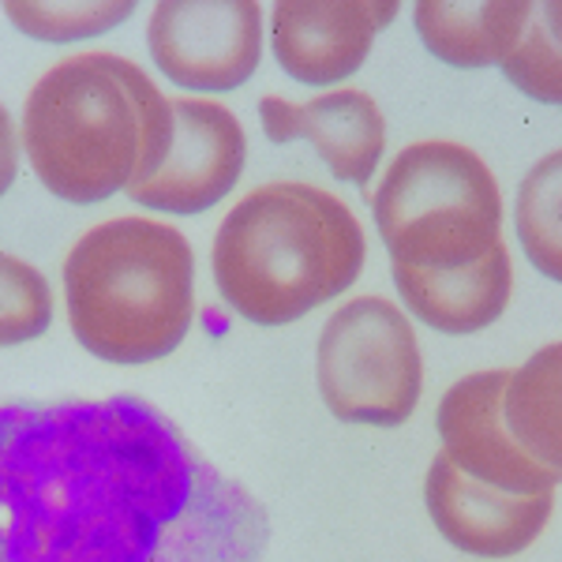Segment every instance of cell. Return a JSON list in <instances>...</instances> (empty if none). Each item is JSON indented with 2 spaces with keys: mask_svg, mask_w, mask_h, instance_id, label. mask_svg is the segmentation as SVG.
Masks as SVG:
<instances>
[{
  "mask_svg": "<svg viewBox=\"0 0 562 562\" xmlns=\"http://www.w3.org/2000/svg\"><path fill=\"white\" fill-rule=\"evenodd\" d=\"M173 128V102L135 60L76 53L31 87L20 147L45 192L94 206L154 177Z\"/></svg>",
  "mask_w": 562,
  "mask_h": 562,
  "instance_id": "7a4b0ae2",
  "label": "cell"
},
{
  "mask_svg": "<svg viewBox=\"0 0 562 562\" xmlns=\"http://www.w3.org/2000/svg\"><path fill=\"white\" fill-rule=\"evenodd\" d=\"M537 15H540L543 31L551 34V42L562 49V0H555V4H537Z\"/></svg>",
  "mask_w": 562,
  "mask_h": 562,
  "instance_id": "44dd1931",
  "label": "cell"
},
{
  "mask_svg": "<svg viewBox=\"0 0 562 562\" xmlns=\"http://www.w3.org/2000/svg\"><path fill=\"white\" fill-rule=\"evenodd\" d=\"M394 20L397 4L281 0L270 12V49L289 79L304 87H334L357 76L375 45V34Z\"/></svg>",
  "mask_w": 562,
  "mask_h": 562,
  "instance_id": "8fae6325",
  "label": "cell"
},
{
  "mask_svg": "<svg viewBox=\"0 0 562 562\" xmlns=\"http://www.w3.org/2000/svg\"><path fill=\"white\" fill-rule=\"evenodd\" d=\"M390 262L416 270L473 267L503 244V192L487 161L461 143H413L371 195Z\"/></svg>",
  "mask_w": 562,
  "mask_h": 562,
  "instance_id": "5b68a950",
  "label": "cell"
},
{
  "mask_svg": "<svg viewBox=\"0 0 562 562\" xmlns=\"http://www.w3.org/2000/svg\"><path fill=\"white\" fill-rule=\"evenodd\" d=\"M68 326L105 364H150L195 323V251L154 217H109L65 256Z\"/></svg>",
  "mask_w": 562,
  "mask_h": 562,
  "instance_id": "277c9868",
  "label": "cell"
},
{
  "mask_svg": "<svg viewBox=\"0 0 562 562\" xmlns=\"http://www.w3.org/2000/svg\"><path fill=\"white\" fill-rule=\"evenodd\" d=\"M364 256V229L338 195L274 180L222 217L211 270L222 301L240 319L289 326L352 289Z\"/></svg>",
  "mask_w": 562,
  "mask_h": 562,
  "instance_id": "3957f363",
  "label": "cell"
},
{
  "mask_svg": "<svg viewBox=\"0 0 562 562\" xmlns=\"http://www.w3.org/2000/svg\"><path fill=\"white\" fill-rule=\"evenodd\" d=\"M503 76L540 105H562V49L543 31L540 15L529 23L518 49L503 60Z\"/></svg>",
  "mask_w": 562,
  "mask_h": 562,
  "instance_id": "d6986e66",
  "label": "cell"
},
{
  "mask_svg": "<svg viewBox=\"0 0 562 562\" xmlns=\"http://www.w3.org/2000/svg\"><path fill=\"white\" fill-rule=\"evenodd\" d=\"M416 34L424 49L435 60L450 68H492L503 65L518 42L525 38L529 23L537 20V4L529 0H461V4H442V0H424L413 8Z\"/></svg>",
  "mask_w": 562,
  "mask_h": 562,
  "instance_id": "5bb4252c",
  "label": "cell"
},
{
  "mask_svg": "<svg viewBox=\"0 0 562 562\" xmlns=\"http://www.w3.org/2000/svg\"><path fill=\"white\" fill-rule=\"evenodd\" d=\"M173 121V147L166 161L154 177L128 188V199L161 214H203L237 188L248 139L233 109L206 98H177Z\"/></svg>",
  "mask_w": 562,
  "mask_h": 562,
  "instance_id": "ba28073f",
  "label": "cell"
},
{
  "mask_svg": "<svg viewBox=\"0 0 562 562\" xmlns=\"http://www.w3.org/2000/svg\"><path fill=\"white\" fill-rule=\"evenodd\" d=\"M506 383H510V368H495L465 375L442 394L439 416H435V431L442 442L439 454H447L450 465L495 492L548 495L562 484V476L525 454L506 428Z\"/></svg>",
  "mask_w": 562,
  "mask_h": 562,
  "instance_id": "9c48e42d",
  "label": "cell"
},
{
  "mask_svg": "<svg viewBox=\"0 0 562 562\" xmlns=\"http://www.w3.org/2000/svg\"><path fill=\"white\" fill-rule=\"evenodd\" d=\"M262 503L143 397L0 405V562H259Z\"/></svg>",
  "mask_w": 562,
  "mask_h": 562,
  "instance_id": "6da1fadb",
  "label": "cell"
},
{
  "mask_svg": "<svg viewBox=\"0 0 562 562\" xmlns=\"http://www.w3.org/2000/svg\"><path fill=\"white\" fill-rule=\"evenodd\" d=\"M514 225L525 259L562 285V150L543 154L525 173L514 203Z\"/></svg>",
  "mask_w": 562,
  "mask_h": 562,
  "instance_id": "2e32d148",
  "label": "cell"
},
{
  "mask_svg": "<svg viewBox=\"0 0 562 562\" xmlns=\"http://www.w3.org/2000/svg\"><path fill=\"white\" fill-rule=\"evenodd\" d=\"M147 49L169 83L225 94L256 76L262 60V8L251 0H166L150 12Z\"/></svg>",
  "mask_w": 562,
  "mask_h": 562,
  "instance_id": "52a82bcc",
  "label": "cell"
},
{
  "mask_svg": "<svg viewBox=\"0 0 562 562\" xmlns=\"http://www.w3.org/2000/svg\"><path fill=\"white\" fill-rule=\"evenodd\" d=\"M323 405L341 424L397 428L416 413L424 357L413 323L383 296H357L326 319L315 349Z\"/></svg>",
  "mask_w": 562,
  "mask_h": 562,
  "instance_id": "8992f818",
  "label": "cell"
},
{
  "mask_svg": "<svg viewBox=\"0 0 562 562\" xmlns=\"http://www.w3.org/2000/svg\"><path fill=\"white\" fill-rule=\"evenodd\" d=\"M503 416L525 454L562 476V341L510 368Z\"/></svg>",
  "mask_w": 562,
  "mask_h": 562,
  "instance_id": "9a60e30c",
  "label": "cell"
},
{
  "mask_svg": "<svg viewBox=\"0 0 562 562\" xmlns=\"http://www.w3.org/2000/svg\"><path fill=\"white\" fill-rule=\"evenodd\" d=\"M20 132L12 124V113L0 105V199L12 192L15 177H20Z\"/></svg>",
  "mask_w": 562,
  "mask_h": 562,
  "instance_id": "ffe728a7",
  "label": "cell"
},
{
  "mask_svg": "<svg viewBox=\"0 0 562 562\" xmlns=\"http://www.w3.org/2000/svg\"><path fill=\"white\" fill-rule=\"evenodd\" d=\"M394 285L413 319L439 334H476L498 323L514 293L510 251L498 244L492 256L461 270H416L390 262Z\"/></svg>",
  "mask_w": 562,
  "mask_h": 562,
  "instance_id": "4fadbf2b",
  "label": "cell"
},
{
  "mask_svg": "<svg viewBox=\"0 0 562 562\" xmlns=\"http://www.w3.org/2000/svg\"><path fill=\"white\" fill-rule=\"evenodd\" d=\"M424 503L439 537L473 559H514L532 548L555 510V492L510 495L480 484L435 454L424 476Z\"/></svg>",
  "mask_w": 562,
  "mask_h": 562,
  "instance_id": "30bf717a",
  "label": "cell"
},
{
  "mask_svg": "<svg viewBox=\"0 0 562 562\" xmlns=\"http://www.w3.org/2000/svg\"><path fill=\"white\" fill-rule=\"evenodd\" d=\"M53 323V289L34 262L0 251V349L42 338Z\"/></svg>",
  "mask_w": 562,
  "mask_h": 562,
  "instance_id": "ac0fdd59",
  "label": "cell"
},
{
  "mask_svg": "<svg viewBox=\"0 0 562 562\" xmlns=\"http://www.w3.org/2000/svg\"><path fill=\"white\" fill-rule=\"evenodd\" d=\"M259 121L270 143H312L338 180L368 188L379 173L386 150V121L375 98L364 90H330L323 98L296 105L267 94L259 102Z\"/></svg>",
  "mask_w": 562,
  "mask_h": 562,
  "instance_id": "7c38bea8",
  "label": "cell"
},
{
  "mask_svg": "<svg viewBox=\"0 0 562 562\" xmlns=\"http://www.w3.org/2000/svg\"><path fill=\"white\" fill-rule=\"evenodd\" d=\"M135 4H102V0H90V4H53V0H42V4H4L8 23L20 34L34 42H49V45H68V42H87L98 38V34L113 31L124 20H132Z\"/></svg>",
  "mask_w": 562,
  "mask_h": 562,
  "instance_id": "e0dca14e",
  "label": "cell"
}]
</instances>
